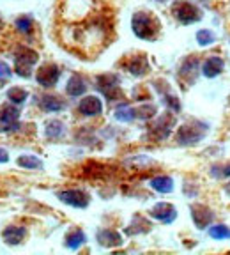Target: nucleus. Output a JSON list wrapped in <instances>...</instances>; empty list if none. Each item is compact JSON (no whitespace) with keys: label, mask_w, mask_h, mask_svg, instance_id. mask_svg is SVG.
Listing matches in <instances>:
<instances>
[{"label":"nucleus","mask_w":230,"mask_h":255,"mask_svg":"<svg viewBox=\"0 0 230 255\" xmlns=\"http://www.w3.org/2000/svg\"><path fill=\"white\" fill-rule=\"evenodd\" d=\"M158 21L147 12H136L133 16V32L142 39H154L158 34Z\"/></svg>","instance_id":"nucleus-1"},{"label":"nucleus","mask_w":230,"mask_h":255,"mask_svg":"<svg viewBox=\"0 0 230 255\" xmlns=\"http://www.w3.org/2000/svg\"><path fill=\"white\" fill-rule=\"evenodd\" d=\"M37 62V53L28 48H20V52L16 55V73L20 76H30L32 66Z\"/></svg>","instance_id":"nucleus-2"},{"label":"nucleus","mask_w":230,"mask_h":255,"mask_svg":"<svg viewBox=\"0 0 230 255\" xmlns=\"http://www.w3.org/2000/svg\"><path fill=\"white\" fill-rule=\"evenodd\" d=\"M204 133H206V126L195 128L193 124H184L177 131V140H179V143H183V145L197 143L204 138Z\"/></svg>","instance_id":"nucleus-3"},{"label":"nucleus","mask_w":230,"mask_h":255,"mask_svg":"<svg viewBox=\"0 0 230 255\" xmlns=\"http://www.w3.org/2000/svg\"><path fill=\"white\" fill-rule=\"evenodd\" d=\"M174 14L181 23H193V21L200 20V11L193 4H188V2L175 4Z\"/></svg>","instance_id":"nucleus-4"},{"label":"nucleus","mask_w":230,"mask_h":255,"mask_svg":"<svg viewBox=\"0 0 230 255\" xmlns=\"http://www.w3.org/2000/svg\"><path fill=\"white\" fill-rule=\"evenodd\" d=\"M59 76H60V71L55 64H46V66H43V68L37 71L36 80H37V84L43 85V87H52V85L57 84Z\"/></svg>","instance_id":"nucleus-5"},{"label":"nucleus","mask_w":230,"mask_h":255,"mask_svg":"<svg viewBox=\"0 0 230 255\" xmlns=\"http://www.w3.org/2000/svg\"><path fill=\"white\" fill-rule=\"evenodd\" d=\"M18 117L20 112L12 107H5L0 110V131H9L18 128Z\"/></svg>","instance_id":"nucleus-6"},{"label":"nucleus","mask_w":230,"mask_h":255,"mask_svg":"<svg viewBox=\"0 0 230 255\" xmlns=\"http://www.w3.org/2000/svg\"><path fill=\"white\" fill-rule=\"evenodd\" d=\"M59 199L73 207H87L89 206V197L80 190L62 191V193H59Z\"/></svg>","instance_id":"nucleus-7"},{"label":"nucleus","mask_w":230,"mask_h":255,"mask_svg":"<svg viewBox=\"0 0 230 255\" xmlns=\"http://www.w3.org/2000/svg\"><path fill=\"white\" fill-rule=\"evenodd\" d=\"M91 11V0H69L66 5V18H84Z\"/></svg>","instance_id":"nucleus-8"},{"label":"nucleus","mask_w":230,"mask_h":255,"mask_svg":"<svg viewBox=\"0 0 230 255\" xmlns=\"http://www.w3.org/2000/svg\"><path fill=\"white\" fill-rule=\"evenodd\" d=\"M151 216L161 220L163 223H172L175 220V216H177V213H175L174 206H170L167 202H159L151 209Z\"/></svg>","instance_id":"nucleus-9"},{"label":"nucleus","mask_w":230,"mask_h":255,"mask_svg":"<svg viewBox=\"0 0 230 255\" xmlns=\"http://www.w3.org/2000/svg\"><path fill=\"white\" fill-rule=\"evenodd\" d=\"M117 85H119V78L115 75H103L98 78V87H100V91L105 92V96L110 98V100L119 92Z\"/></svg>","instance_id":"nucleus-10"},{"label":"nucleus","mask_w":230,"mask_h":255,"mask_svg":"<svg viewBox=\"0 0 230 255\" xmlns=\"http://www.w3.org/2000/svg\"><path fill=\"white\" fill-rule=\"evenodd\" d=\"M78 110H80V114H84V116H100L101 110H103V103H101L96 96H89V98L80 101Z\"/></svg>","instance_id":"nucleus-11"},{"label":"nucleus","mask_w":230,"mask_h":255,"mask_svg":"<svg viewBox=\"0 0 230 255\" xmlns=\"http://www.w3.org/2000/svg\"><path fill=\"white\" fill-rule=\"evenodd\" d=\"M191 216H193L195 225H197L199 229H204L207 223L213 220V215H211V211L207 209L206 206H195V207H191Z\"/></svg>","instance_id":"nucleus-12"},{"label":"nucleus","mask_w":230,"mask_h":255,"mask_svg":"<svg viewBox=\"0 0 230 255\" xmlns=\"http://www.w3.org/2000/svg\"><path fill=\"white\" fill-rule=\"evenodd\" d=\"M222 69H223V60L220 59V57H216V55L209 57V59L204 62V75L209 76V78L220 75V73H222Z\"/></svg>","instance_id":"nucleus-13"},{"label":"nucleus","mask_w":230,"mask_h":255,"mask_svg":"<svg viewBox=\"0 0 230 255\" xmlns=\"http://www.w3.org/2000/svg\"><path fill=\"white\" fill-rule=\"evenodd\" d=\"M98 241H100L103 247H119L122 243V238H120L119 232L115 231H101L98 234Z\"/></svg>","instance_id":"nucleus-14"},{"label":"nucleus","mask_w":230,"mask_h":255,"mask_svg":"<svg viewBox=\"0 0 230 255\" xmlns=\"http://www.w3.org/2000/svg\"><path fill=\"white\" fill-rule=\"evenodd\" d=\"M2 238L5 239V243L9 245H18L21 241V239L25 238V229L23 227H7L4 229V232H2Z\"/></svg>","instance_id":"nucleus-15"},{"label":"nucleus","mask_w":230,"mask_h":255,"mask_svg":"<svg viewBox=\"0 0 230 255\" xmlns=\"http://www.w3.org/2000/svg\"><path fill=\"white\" fill-rule=\"evenodd\" d=\"M85 89H87V85H85V82L80 76H71L68 82V87H66V91H68L69 96H82L85 92Z\"/></svg>","instance_id":"nucleus-16"},{"label":"nucleus","mask_w":230,"mask_h":255,"mask_svg":"<svg viewBox=\"0 0 230 255\" xmlns=\"http://www.w3.org/2000/svg\"><path fill=\"white\" fill-rule=\"evenodd\" d=\"M151 188L159 193H170L174 190V181L170 177H154L151 181Z\"/></svg>","instance_id":"nucleus-17"},{"label":"nucleus","mask_w":230,"mask_h":255,"mask_svg":"<svg viewBox=\"0 0 230 255\" xmlns=\"http://www.w3.org/2000/svg\"><path fill=\"white\" fill-rule=\"evenodd\" d=\"M84 243H85V234L82 231L71 232V234L66 238V245H68V248H71V250H78Z\"/></svg>","instance_id":"nucleus-18"},{"label":"nucleus","mask_w":230,"mask_h":255,"mask_svg":"<svg viewBox=\"0 0 230 255\" xmlns=\"http://www.w3.org/2000/svg\"><path fill=\"white\" fill-rule=\"evenodd\" d=\"M127 69H129L133 75H143V73L147 71V60L145 57H133L129 62V66H127Z\"/></svg>","instance_id":"nucleus-19"},{"label":"nucleus","mask_w":230,"mask_h":255,"mask_svg":"<svg viewBox=\"0 0 230 255\" xmlns=\"http://www.w3.org/2000/svg\"><path fill=\"white\" fill-rule=\"evenodd\" d=\"M135 114H136V112L133 110L131 107H127V105H122V107H119L117 110H115V119L120 121V123H129V121H133Z\"/></svg>","instance_id":"nucleus-20"},{"label":"nucleus","mask_w":230,"mask_h":255,"mask_svg":"<svg viewBox=\"0 0 230 255\" xmlns=\"http://www.w3.org/2000/svg\"><path fill=\"white\" fill-rule=\"evenodd\" d=\"M27 96H28L27 91H23V89H20V87H12L7 91V100L14 105H21L27 100Z\"/></svg>","instance_id":"nucleus-21"},{"label":"nucleus","mask_w":230,"mask_h":255,"mask_svg":"<svg viewBox=\"0 0 230 255\" xmlns=\"http://www.w3.org/2000/svg\"><path fill=\"white\" fill-rule=\"evenodd\" d=\"M18 165L23 168H41L43 163H41V159L36 158V156L32 154H25V156H20L18 158Z\"/></svg>","instance_id":"nucleus-22"},{"label":"nucleus","mask_w":230,"mask_h":255,"mask_svg":"<svg viewBox=\"0 0 230 255\" xmlns=\"http://www.w3.org/2000/svg\"><path fill=\"white\" fill-rule=\"evenodd\" d=\"M46 135L50 138H59V136L64 135V124L60 121H52V123H48L46 126Z\"/></svg>","instance_id":"nucleus-23"},{"label":"nucleus","mask_w":230,"mask_h":255,"mask_svg":"<svg viewBox=\"0 0 230 255\" xmlns=\"http://www.w3.org/2000/svg\"><path fill=\"white\" fill-rule=\"evenodd\" d=\"M43 108L48 112H59L64 108V103L60 100H57V98H53V96H46L43 100Z\"/></svg>","instance_id":"nucleus-24"},{"label":"nucleus","mask_w":230,"mask_h":255,"mask_svg":"<svg viewBox=\"0 0 230 255\" xmlns=\"http://www.w3.org/2000/svg\"><path fill=\"white\" fill-rule=\"evenodd\" d=\"M209 236L213 239H230V229L225 225H215L209 229Z\"/></svg>","instance_id":"nucleus-25"},{"label":"nucleus","mask_w":230,"mask_h":255,"mask_svg":"<svg viewBox=\"0 0 230 255\" xmlns=\"http://www.w3.org/2000/svg\"><path fill=\"white\" fill-rule=\"evenodd\" d=\"M197 41L202 46H209V44L215 43V34L211 30H199L197 32Z\"/></svg>","instance_id":"nucleus-26"},{"label":"nucleus","mask_w":230,"mask_h":255,"mask_svg":"<svg viewBox=\"0 0 230 255\" xmlns=\"http://www.w3.org/2000/svg\"><path fill=\"white\" fill-rule=\"evenodd\" d=\"M16 27H18V30L28 34V32L32 30V20H30V18H27V16H21V18H18V20H16Z\"/></svg>","instance_id":"nucleus-27"},{"label":"nucleus","mask_w":230,"mask_h":255,"mask_svg":"<svg viewBox=\"0 0 230 255\" xmlns=\"http://www.w3.org/2000/svg\"><path fill=\"white\" fill-rule=\"evenodd\" d=\"M11 76V69L5 62H0V78H9Z\"/></svg>","instance_id":"nucleus-28"},{"label":"nucleus","mask_w":230,"mask_h":255,"mask_svg":"<svg viewBox=\"0 0 230 255\" xmlns=\"http://www.w3.org/2000/svg\"><path fill=\"white\" fill-rule=\"evenodd\" d=\"M167 103L170 105L172 108H174V110H179V108H181V105H179V101H175V98H167Z\"/></svg>","instance_id":"nucleus-29"},{"label":"nucleus","mask_w":230,"mask_h":255,"mask_svg":"<svg viewBox=\"0 0 230 255\" xmlns=\"http://www.w3.org/2000/svg\"><path fill=\"white\" fill-rule=\"evenodd\" d=\"M5 161H9V154L5 149L0 147V163H5Z\"/></svg>","instance_id":"nucleus-30"},{"label":"nucleus","mask_w":230,"mask_h":255,"mask_svg":"<svg viewBox=\"0 0 230 255\" xmlns=\"http://www.w3.org/2000/svg\"><path fill=\"white\" fill-rule=\"evenodd\" d=\"M227 193L230 195V184H227Z\"/></svg>","instance_id":"nucleus-31"}]
</instances>
